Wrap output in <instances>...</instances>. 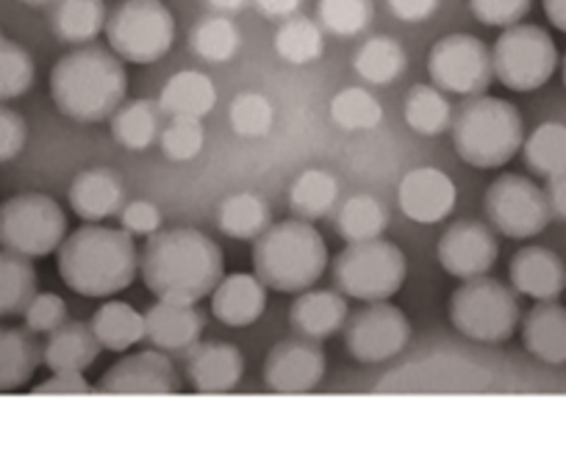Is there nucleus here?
<instances>
[{
  "instance_id": "obj_1",
  "label": "nucleus",
  "mask_w": 566,
  "mask_h": 457,
  "mask_svg": "<svg viewBox=\"0 0 566 457\" xmlns=\"http://www.w3.org/2000/svg\"><path fill=\"white\" fill-rule=\"evenodd\" d=\"M139 275L156 299L198 305L226 275V258L203 231L170 227L148 236L139 255Z\"/></svg>"
},
{
  "instance_id": "obj_2",
  "label": "nucleus",
  "mask_w": 566,
  "mask_h": 457,
  "mask_svg": "<svg viewBox=\"0 0 566 457\" xmlns=\"http://www.w3.org/2000/svg\"><path fill=\"white\" fill-rule=\"evenodd\" d=\"M56 269L64 286L81 297L106 299L125 291L139 272V253L125 227L86 222L67 233L56 249Z\"/></svg>"
},
{
  "instance_id": "obj_3",
  "label": "nucleus",
  "mask_w": 566,
  "mask_h": 457,
  "mask_svg": "<svg viewBox=\"0 0 566 457\" xmlns=\"http://www.w3.org/2000/svg\"><path fill=\"white\" fill-rule=\"evenodd\" d=\"M128 95V73L117 53L81 45L64 53L51 70V97L75 123H106Z\"/></svg>"
},
{
  "instance_id": "obj_4",
  "label": "nucleus",
  "mask_w": 566,
  "mask_h": 457,
  "mask_svg": "<svg viewBox=\"0 0 566 457\" xmlns=\"http://www.w3.org/2000/svg\"><path fill=\"white\" fill-rule=\"evenodd\" d=\"M328 269V244L306 220L270 225L253 244V272L266 288L301 294L317 286Z\"/></svg>"
},
{
  "instance_id": "obj_5",
  "label": "nucleus",
  "mask_w": 566,
  "mask_h": 457,
  "mask_svg": "<svg viewBox=\"0 0 566 457\" xmlns=\"http://www.w3.org/2000/svg\"><path fill=\"white\" fill-rule=\"evenodd\" d=\"M450 130L461 161L475 170H500L525 145L520 108L494 95H478L464 103Z\"/></svg>"
},
{
  "instance_id": "obj_6",
  "label": "nucleus",
  "mask_w": 566,
  "mask_h": 457,
  "mask_svg": "<svg viewBox=\"0 0 566 457\" xmlns=\"http://www.w3.org/2000/svg\"><path fill=\"white\" fill-rule=\"evenodd\" d=\"M450 322L464 339L478 344H503L522 322L520 299L494 277H472L450 297Z\"/></svg>"
},
{
  "instance_id": "obj_7",
  "label": "nucleus",
  "mask_w": 566,
  "mask_h": 457,
  "mask_svg": "<svg viewBox=\"0 0 566 457\" xmlns=\"http://www.w3.org/2000/svg\"><path fill=\"white\" fill-rule=\"evenodd\" d=\"M406 277V253L386 238L347 244L334 261L336 288L358 302H386L400 291Z\"/></svg>"
},
{
  "instance_id": "obj_8",
  "label": "nucleus",
  "mask_w": 566,
  "mask_h": 457,
  "mask_svg": "<svg viewBox=\"0 0 566 457\" xmlns=\"http://www.w3.org/2000/svg\"><path fill=\"white\" fill-rule=\"evenodd\" d=\"M106 40L123 62L154 64L176 42V18L161 0H123L108 14Z\"/></svg>"
},
{
  "instance_id": "obj_9",
  "label": "nucleus",
  "mask_w": 566,
  "mask_h": 457,
  "mask_svg": "<svg viewBox=\"0 0 566 457\" xmlns=\"http://www.w3.org/2000/svg\"><path fill=\"white\" fill-rule=\"evenodd\" d=\"M67 238V214L40 192L14 194L0 203V249L23 258L53 255Z\"/></svg>"
},
{
  "instance_id": "obj_10",
  "label": "nucleus",
  "mask_w": 566,
  "mask_h": 457,
  "mask_svg": "<svg viewBox=\"0 0 566 457\" xmlns=\"http://www.w3.org/2000/svg\"><path fill=\"white\" fill-rule=\"evenodd\" d=\"M492 70L505 89L536 92L558 70V47L542 25L516 23L494 42Z\"/></svg>"
},
{
  "instance_id": "obj_11",
  "label": "nucleus",
  "mask_w": 566,
  "mask_h": 457,
  "mask_svg": "<svg viewBox=\"0 0 566 457\" xmlns=\"http://www.w3.org/2000/svg\"><path fill=\"white\" fill-rule=\"evenodd\" d=\"M483 211L494 231L516 242L536 238L553 220L544 189L525 176H503L492 181L483 198Z\"/></svg>"
},
{
  "instance_id": "obj_12",
  "label": "nucleus",
  "mask_w": 566,
  "mask_h": 457,
  "mask_svg": "<svg viewBox=\"0 0 566 457\" xmlns=\"http://www.w3.org/2000/svg\"><path fill=\"white\" fill-rule=\"evenodd\" d=\"M428 75L437 89L450 95H486L494 81L492 51L472 34H448L428 53Z\"/></svg>"
},
{
  "instance_id": "obj_13",
  "label": "nucleus",
  "mask_w": 566,
  "mask_h": 457,
  "mask_svg": "<svg viewBox=\"0 0 566 457\" xmlns=\"http://www.w3.org/2000/svg\"><path fill=\"white\" fill-rule=\"evenodd\" d=\"M342 333L353 361L373 366V363L391 361L406 350L411 341V322L397 305L386 299V302H367V308L347 317Z\"/></svg>"
},
{
  "instance_id": "obj_14",
  "label": "nucleus",
  "mask_w": 566,
  "mask_h": 457,
  "mask_svg": "<svg viewBox=\"0 0 566 457\" xmlns=\"http://www.w3.org/2000/svg\"><path fill=\"white\" fill-rule=\"evenodd\" d=\"M325 352L306 336L277 341L264 361V385L275 394H308L325 378Z\"/></svg>"
},
{
  "instance_id": "obj_15",
  "label": "nucleus",
  "mask_w": 566,
  "mask_h": 457,
  "mask_svg": "<svg viewBox=\"0 0 566 457\" xmlns=\"http://www.w3.org/2000/svg\"><path fill=\"white\" fill-rule=\"evenodd\" d=\"M439 266L459 280L483 277L494 269L500 258V244L492 227L478 220L453 222L442 233L437 247Z\"/></svg>"
},
{
  "instance_id": "obj_16",
  "label": "nucleus",
  "mask_w": 566,
  "mask_h": 457,
  "mask_svg": "<svg viewBox=\"0 0 566 457\" xmlns=\"http://www.w3.org/2000/svg\"><path fill=\"white\" fill-rule=\"evenodd\" d=\"M95 391L97 394H178L181 380L170 355L150 347V350L119 358L103 374Z\"/></svg>"
},
{
  "instance_id": "obj_17",
  "label": "nucleus",
  "mask_w": 566,
  "mask_h": 457,
  "mask_svg": "<svg viewBox=\"0 0 566 457\" xmlns=\"http://www.w3.org/2000/svg\"><path fill=\"white\" fill-rule=\"evenodd\" d=\"M455 183L437 167H417L397 189V205L417 225H439L455 209Z\"/></svg>"
},
{
  "instance_id": "obj_18",
  "label": "nucleus",
  "mask_w": 566,
  "mask_h": 457,
  "mask_svg": "<svg viewBox=\"0 0 566 457\" xmlns=\"http://www.w3.org/2000/svg\"><path fill=\"white\" fill-rule=\"evenodd\" d=\"M511 288L533 302H553L566 291V264L558 253L527 244L511 258Z\"/></svg>"
},
{
  "instance_id": "obj_19",
  "label": "nucleus",
  "mask_w": 566,
  "mask_h": 457,
  "mask_svg": "<svg viewBox=\"0 0 566 457\" xmlns=\"http://www.w3.org/2000/svg\"><path fill=\"white\" fill-rule=\"evenodd\" d=\"M203 336V317L195 305L156 299L145 311V339L167 355H189Z\"/></svg>"
},
{
  "instance_id": "obj_20",
  "label": "nucleus",
  "mask_w": 566,
  "mask_h": 457,
  "mask_svg": "<svg viewBox=\"0 0 566 457\" xmlns=\"http://www.w3.org/2000/svg\"><path fill=\"white\" fill-rule=\"evenodd\" d=\"M209 299L217 322L226 328H250L264 317L266 286L255 272H237V275H222Z\"/></svg>"
},
{
  "instance_id": "obj_21",
  "label": "nucleus",
  "mask_w": 566,
  "mask_h": 457,
  "mask_svg": "<svg viewBox=\"0 0 566 457\" xmlns=\"http://www.w3.org/2000/svg\"><path fill=\"white\" fill-rule=\"evenodd\" d=\"M187 378L198 394H231L244 378V355L233 344H198L189 350Z\"/></svg>"
},
{
  "instance_id": "obj_22",
  "label": "nucleus",
  "mask_w": 566,
  "mask_h": 457,
  "mask_svg": "<svg viewBox=\"0 0 566 457\" xmlns=\"http://www.w3.org/2000/svg\"><path fill=\"white\" fill-rule=\"evenodd\" d=\"M70 209L84 222H106L117 216L125 205V187L119 176L106 167L84 170L70 183Z\"/></svg>"
},
{
  "instance_id": "obj_23",
  "label": "nucleus",
  "mask_w": 566,
  "mask_h": 457,
  "mask_svg": "<svg viewBox=\"0 0 566 457\" xmlns=\"http://www.w3.org/2000/svg\"><path fill=\"white\" fill-rule=\"evenodd\" d=\"M347 317H350V308H347L345 294L314 291V288L297 294L290 311L292 330L314 341H325L331 336L342 333Z\"/></svg>"
},
{
  "instance_id": "obj_24",
  "label": "nucleus",
  "mask_w": 566,
  "mask_h": 457,
  "mask_svg": "<svg viewBox=\"0 0 566 457\" xmlns=\"http://www.w3.org/2000/svg\"><path fill=\"white\" fill-rule=\"evenodd\" d=\"M522 344L536 361L566 366V305L536 302L522 319Z\"/></svg>"
},
{
  "instance_id": "obj_25",
  "label": "nucleus",
  "mask_w": 566,
  "mask_h": 457,
  "mask_svg": "<svg viewBox=\"0 0 566 457\" xmlns=\"http://www.w3.org/2000/svg\"><path fill=\"white\" fill-rule=\"evenodd\" d=\"M103 347L95 333L84 322H64L62 328L48 336L42 347V363L51 372H86L97 361Z\"/></svg>"
},
{
  "instance_id": "obj_26",
  "label": "nucleus",
  "mask_w": 566,
  "mask_h": 457,
  "mask_svg": "<svg viewBox=\"0 0 566 457\" xmlns=\"http://www.w3.org/2000/svg\"><path fill=\"white\" fill-rule=\"evenodd\" d=\"M156 106L167 117L203 119L217 106L214 81L206 73H198V70H181L172 78H167Z\"/></svg>"
},
{
  "instance_id": "obj_27",
  "label": "nucleus",
  "mask_w": 566,
  "mask_h": 457,
  "mask_svg": "<svg viewBox=\"0 0 566 457\" xmlns=\"http://www.w3.org/2000/svg\"><path fill=\"white\" fill-rule=\"evenodd\" d=\"M90 328L97 344L108 352H128L139 341H145V313L123 299H106L92 313Z\"/></svg>"
},
{
  "instance_id": "obj_28",
  "label": "nucleus",
  "mask_w": 566,
  "mask_h": 457,
  "mask_svg": "<svg viewBox=\"0 0 566 457\" xmlns=\"http://www.w3.org/2000/svg\"><path fill=\"white\" fill-rule=\"evenodd\" d=\"M42 363V347L34 333L0 328V394L29 385Z\"/></svg>"
},
{
  "instance_id": "obj_29",
  "label": "nucleus",
  "mask_w": 566,
  "mask_h": 457,
  "mask_svg": "<svg viewBox=\"0 0 566 457\" xmlns=\"http://www.w3.org/2000/svg\"><path fill=\"white\" fill-rule=\"evenodd\" d=\"M103 0H56L51 9V29L64 45H90L106 31Z\"/></svg>"
},
{
  "instance_id": "obj_30",
  "label": "nucleus",
  "mask_w": 566,
  "mask_h": 457,
  "mask_svg": "<svg viewBox=\"0 0 566 457\" xmlns=\"http://www.w3.org/2000/svg\"><path fill=\"white\" fill-rule=\"evenodd\" d=\"M270 225V205L253 192L231 194V198L222 200L220 211H217V227L228 238H239V242H255Z\"/></svg>"
},
{
  "instance_id": "obj_31",
  "label": "nucleus",
  "mask_w": 566,
  "mask_h": 457,
  "mask_svg": "<svg viewBox=\"0 0 566 457\" xmlns=\"http://www.w3.org/2000/svg\"><path fill=\"white\" fill-rule=\"evenodd\" d=\"M406 64L408 56L402 51V45L395 36L386 34L369 36L356 51V59H353V70L358 73V78L373 86H386L391 81H397L406 73Z\"/></svg>"
},
{
  "instance_id": "obj_32",
  "label": "nucleus",
  "mask_w": 566,
  "mask_h": 457,
  "mask_svg": "<svg viewBox=\"0 0 566 457\" xmlns=\"http://www.w3.org/2000/svg\"><path fill=\"white\" fill-rule=\"evenodd\" d=\"M522 156L533 176L558 178L566 176V125L560 123H542L531 136H525Z\"/></svg>"
},
{
  "instance_id": "obj_33",
  "label": "nucleus",
  "mask_w": 566,
  "mask_h": 457,
  "mask_svg": "<svg viewBox=\"0 0 566 457\" xmlns=\"http://www.w3.org/2000/svg\"><path fill=\"white\" fill-rule=\"evenodd\" d=\"M34 294L36 269L31 266V258L0 249V319L23 317Z\"/></svg>"
},
{
  "instance_id": "obj_34",
  "label": "nucleus",
  "mask_w": 566,
  "mask_h": 457,
  "mask_svg": "<svg viewBox=\"0 0 566 457\" xmlns=\"http://www.w3.org/2000/svg\"><path fill=\"white\" fill-rule=\"evenodd\" d=\"M112 136L125 150H148L161 134L159 128V106L150 100L123 103L112 114Z\"/></svg>"
},
{
  "instance_id": "obj_35",
  "label": "nucleus",
  "mask_w": 566,
  "mask_h": 457,
  "mask_svg": "<svg viewBox=\"0 0 566 457\" xmlns=\"http://www.w3.org/2000/svg\"><path fill=\"white\" fill-rule=\"evenodd\" d=\"M406 125L419 136H439L453 125V106L442 89L428 84L411 86L406 97Z\"/></svg>"
},
{
  "instance_id": "obj_36",
  "label": "nucleus",
  "mask_w": 566,
  "mask_h": 457,
  "mask_svg": "<svg viewBox=\"0 0 566 457\" xmlns=\"http://www.w3.org/2000/svg\"><path fill=\"white\" fill-rule=\"evenodd\" d=\"M339 198V183L325 170H306L295 178L290 189V205L297 220L317 222L331 214Z\"/></svg>"
},
{
  "instance_id": "obj_37",
  "label": "nucleus",
  "mask_w": 566,
  "mask_h": 457,
  "mask_svg": "<svg viewBox=\"0 0 566 457\" xmlns=\"http://www.w3.org/2000/svg\"><path fill=\"white\" fill-rule=\"evenodd\" d=\"M325 51V34L323 25L314 23L308 18H290L283 20L281 29L275 34V53L286 64L295 67H306V64L317 62Z\"/></svg>"
},
{
  "instance_id": "obj_38",
  "label": "nucleus",
  "mask_w": 566,
  "mask_h": 457,
  "mask_svg": "<svg viewBox=\"0 0 566 457\" xmlns=\"http://www.w3.org/2000/svg\"><path fill=\"white\" fill-rule=\"evenodd\" d=\"M242 47V34L237 25L222 14L203 18L192 31H189V51L209 64H226Z\"/></svg>"
},
{
  "instance_id": "obj_39",
  "label": "nucleus",
  "mask_w": 566,
  "mask_h": 457,
  "mask_svg": "<svg viewBox=\"0 0 566 457\" xmlns=\"http://www.w3.org/2000/svg\"><path fill=\"white\" fill-rule=\"evenodd\" d=\"M386 209L380 205L378 198L373 194H353L345 200L336 216V231L347 244L353 242H369V238H380L386 231Z\"/></svg>"
},
{
  "instance_id": "obj_40",
  "label": "nucleus",
  "mask_w": 566,
  "mask_h": 457,
  "mask_svg": "<svg viewBox=\"0 0 566 457\" xmlns=\"http://www.w3.org/2000/svg\"><path fill=\"white\" fill-rule=\"evenodd\" d=\"M331 119L350 134L353 130H373L384 119V106L373 92L361 89V86H347V89L336 92L331 100Z\"/></svg>"
},
{
  "instance_id": "obj_41",
  "label": "nucleus",
  "mask_w": 566,
  "mask_h": 457,
  "mask_svg": "<svg viewBox=\"0 0 566 457\" xmlns=\"http://www.w3.org/2000/svg\"><path fill=\"white\" fill-rule=\"evenodd\" d=\"M34 59L23 45L0 36V103L23 97L34 86Z\"/></svg>"
},
{
  "instance_id": "obj_42",
  "label": "nucleus",
  "mask_w": 566,
  "mask_h": 457,
  "mask_svg": "<svg viewBox=\"0 0 566 457\" xmlns=\"http://www.w3.org/2000/svg\"><path fill=\"white\" fill-rule=\"evenodd\" d=\"M373 0H319L317 18L323 31L336 36H356L373 20Z\"/></svg>"
},
{
  "instance_id": "obj_43",
  "label": "nucleus",
  "mask_w": 566,
  "mask_h": 457,
  "mask_svg": "<svg viewBox=\"0 0 566 457\" xmlns=\"http://www.w3.org/2000/svg\"><path fill=\"white\" fill-rule=\"evenodd\" d=\"M228 119H231L233 134L242 136V139H264L272 128V103L266 100L259 92H242L231 100L228 108Z\"/></svg>"
},
{
  "instance_id": "obj_44",
  "label": "nucleus",
  "mask_w": 566,
  "mask_h": 457,
  "mask_svg": "<svg viewBox=\"0 0 566 457\" xmlns=\"http://www.w3.org/2000/svg\"><path fill=\"white\" fill-rule=\"evenodd\" d=\"M203 145L206 128L198 117H170V125L161 130V152L176 164L198 159Z\"/></svg>"
},
{
  "instance_id": "obj_45",
  "label": "nucleus",
  "mask_w": 566,
  "mask_h": 457,
  "mask_svg": "<svg viewBox=\"0 0 566 457\" xmlns=\"http://www.w3.org/2000/svg\"><path fill=\"white\" fill-rule=\"evenodd\" d=\"M23 319L29 333L51 336L53 330H59L64 322H70L67 302L53 291H36L34 297H31V302L25 305Z\"/></svg>"
},
{
  "instance_id": "obj_46",
  "label": "nucleus",
  "mask_w": 566,
  "mask_h": 457,
  "mask_svg": "<svg viewBox=\"0 0 566 457\" xmlns=\"http://www.w3.org/2000/svg\"><path fill=\"white\" fill-rule=\"evenodd\" d=\"M533 0H470V9L475 20L492 29H511L522 23L525 14L531 12Z\"/></svg>"
},
{
  "instance_id": "obj_47",
  "label": "nucleus",
  "mask_w": 566,
  "mask_h": 457,
  "mask_svg": "<svg viewBox=\"0 0 566 457\" xmlns=\"http://www.w3.org/2000/svg\"><path fill=\"white\" fill-rule=\"evenodd\" d=\"M161 211L150 200H130L119 211V227L130 233V236H154L161 231Z\"/></svg>"
},
{
  "instance_id": "obj_48",
  "label": "nucleus",
  "mask_w": 566,
  "mask_h": 457,
  "mask_svg": "<svg viewBox=\"0 0 566 457\" xmlns=\"http://www.w3.org/2000/svg\"><path fill=\"white\" fill-rule=\"evenodd\" d=\"M29 141V125L12 108L0 106V164L14 161Z\"/></svg>"
},
{
  "instance_id": "obj_49",
  "label": "nucleus",
  "mask_w": 566,
  "mask_h": 457,
  "mask_svg": "<svg viewBox=\"0 0 566 457\" xmlns=\"http://www.w3.org/2000/svg\"><path fill=\"white\" fill-rule=\"evenodd\" d=\"M92 385L86 383L84 372H51L45 383L34 385V394H62V396H84L92 394Z\"/></svg>"
},
{
  "instance_id": "obj_50",
  "label": "nucleus",
  "mask_w": 566,
  "mask_h": 457,
  "mask_svg": "<svg viewBox=\"0 0 566 457\" xmlns=\"http://www.w3.org/2000/svg\"><path fill=\"white\" fill-rule=\"evenodd\" d=\"M386 7H389V12L395 14L400 23L419 25L439 12L442 0H386Z\"/></svg>"
},
{
  "instance_id": "obj_51",
  "label": "nucleus",
  "mask_w": 566,
  "mask_h": 457,
  "mask_svg": "<svg viewBox=\"0 0 566 457\" xmlns=\"http://www.w3.org/2000/svg\"><path fill=\"white\" fill-rule=\"evenodd\" d=\"M544 194H547L549 214H553V220L566 222V176L549 178L547 187H544Z\"/></svg>"
},
{
  "instance_id": "obj_52",
  "label": "nucleus",
  "mask_w": 566,
  "mask_h": 457,
  "mask_svg": "<svg viewBox=\"0 0 566 457\" xmlns=\"http://www.w3.org/2000/svg\"><path fill=\"white\" fill-rule=\"evenodd\" d=\"M255 9L270 20H290L301 9V0H255Z\"/></svg>"
},
{
  "instance_id": "obj_53",
  "label": "nucleus",
  "mask_w": 566,
  "mask_h": 457,
  "mask_svg": "<svg viewBox=\"0 0 566 457\" xmlns=\"http://www.w3.org/2000/svg\"><path fill=\"white\" fill-rule=\"evenodd\" d=\"M542 7L549 23H553L560 34H566V0H542Z\"/></svg>"
},
{
  "instance_id": "obj_54",
  "label": "nucleus",
  "mask_w": 566,
  "mask_h": 457,
  "mask_svg": "<svg viewBox=\"0 0 566 457\" xmlns=\"http://www.w3.org/2000/svg\"><path fill=\"white\" fill-rule=\"evenodd\" d=\"M206 3L222 14H233V12H239V9H242L248 0H206Z\"/></svg>"
},
{
  "instance_id": "obj_55",
  "label": "nucleus",
  "mask_w": 566,
  "mask_h": 457,
  "mask_svg": "<svg viewBox=\"0 0 566 457\" xmlns=\"http://www.w3.org/2000/svg\"><path fill=\"white\" fill-rule=\"evenodd\" d=\"M20 3H25V7H53L56 0H20Z\"/></svg>"
},
{
  "instance_id": "obj_56",
  "label": "nucleus",
  "mask_w": 566,
  "mask_h": 457,
  "mask_svg": "<svg viewBox=\"0 0 566 457\" xmlns=\"http://www.w3.org/2000/svg\"><path fill=\"white\" fill-rule=\"evenodd\" d=\"M560 75H564V86H566V56H564V62H560Z\"/></svg>"
}]
</instances>
